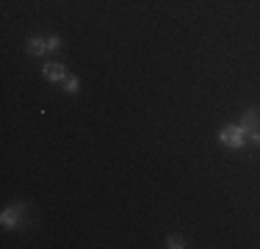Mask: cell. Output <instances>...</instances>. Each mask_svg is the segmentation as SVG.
Segmentation results:
<instances>
[{
	"instance_id": "1",
	"label": "cell",
	"mask_w": 260,
	"mask_h": 249,
	"mask_svg": "<svg viewBox=\"0 0 260 249\" xmlns=\"http://www.w3.org/2000/svg\"><path fill=\"white\" fill-rule=\"evenodd\" d=\"M219 141L227 149H244L246 147V133L238 124H224V128L219 130Z\"/></svg>"
},
{
	"instance_id": "2",
	"label": "cell",
	"mask_w": 260,
	"mask_h": 249,
	"mask_svg": "<svg viewBox=\"0 0 260 249\" xmlns=\"http://www.w3.org/2000/svg\"><path fill=\"white\" fill-rule=\"evenodd\" d=\"M22 213H25V202H17V205H11V208H6L3 213H0V224H3V230L22 227Z\"/></svg>"
},
{
	"instance_id": "3",
	"label": "cell",
	"mask_w": 260,
	"mask_h": 249,
	"mask_svg": "<svg viewBox=\"0 0 260 249\" xmlns=\"http://www.w3.org/2000/svg\"><path fill=\"white\" fill-rule=\"evenodd\" d=\"M42 75H45L50 83H64V78L70 72H67V67L64 64H58V61H50V64H45L42 67Z\"/></svg>"
},
{
	"instance_id": "4",
	"label": "cell",
	"mask_w": 260,
	"mask_h": 249,
	"mask_svg": "<svg viewBox=\"0 0 260 249\" xmlns=\"http://www.w3.org/2000/svg\"><path fill=\"white\" fill-rule=\"evenodd\" d=\"M238 128L244 130L246 136H249L252 130H257L260 128V108H246L244 116H241V122H238Z\"/></svg>"
},
{
	"instance_id": "5",
	"label": "cell",
	"mask_w": 260,
	"mask_h": 249,
	"mask_svg": "<svg viewBox=\"0 0 260 249\" xmlns=\"http://www.w3.org/2000/svg\"><path fill=\"white\" fill-rule=\"evenodd\" d=\"M25 53L30 55V58H42V55L47 53V39L45 36H30V39L25 42Z\"/></svg>"
},
{
	"instance_id": "6",
	"label": "cell",
	"mask_w": 260,
	"mask_h": 249,
	"mask_svg": "<svg viewBox=\"0 0 260 249\" xmlns=\"http://www.w3.org/2000/svg\"><path fill=\"white\" fill-rule=\"evenodd\" d=\"M78 89H80V78L78 75H67L64 78V91L67 95H78Z\"/></svg>"
},
{
	"instance_id": "7",
	"label": "cell",
	"mask_w": 260,
	"mask_h": 249,
	"mask_svg": "<svg viewBox=\"0 0 260 249\" xmlns=\"http://www.w3.org/2000/svg\"><path fill=\"white\" fill-rule=\"evenodd\" d=\"M45 39H47V53H58V50L64 47V39H61V36H55V34L45 36Z\"/></svg>"
},
{
	"instance_id": "8",
	"label": "cell",
	"mask_w": 260,
	"mask_h": 249,
	"mask_svg": "<svg viewBox=\"0 0 260 249\" xmlns=\"http://www.w3.org/2000/svg\"><path fill=\"white\" fill-rule=\"evenodd\" d=\"M166 246H169V249H183L185 246L183 235H166Z\"/></svg>"
},
{
	"instance_id": "9",
	"label": "cell",
	"mask_w": 260,
	"mask_h": 249,
	"mask_svg": "<svg viewBox=\"0 0 260 249\" xmlns=\"http://www.w3.org/2000/svg\"><path fill=\"white\" fill-rule=\"evenodd\" d=\"M246 141H249L252 147H257V149H260V128H257V130H252V133L246 136Z\"/></svg>"
}]
</instances>
